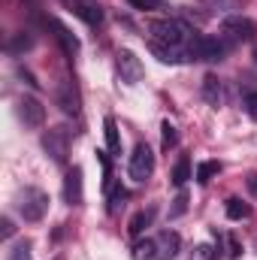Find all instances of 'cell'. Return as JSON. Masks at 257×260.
Instances as JSON below:
<instances>
[{"mask_svg":"<svg viewBox=\"0 0 257 260\" xmlns=\"http://www.w3.org/2000/svg\"><path fill=\"white\" fill-rule=\"evenodd\" d=\"M188 179H191V160H188V157L182 154V157H179V164H176V170H173V182H176V185L182 188V185H185Z\"/></svg>","mask_w":257,"mask_h":260,"instance_id":"d6986e66","label":"cell"},{"mask_svg":"<svg viewBox=\"0 0 257 260\" xmlns=\"http://www.w3.org/2000/svg\"><path fill=\"white\" fill-rule=\"evenodd\" d=\"M115 70H118V76H121V82L124 85H136L139 79H142V61L133 55V52H127V49H121L118 55H115Z\"/></svg>","mask_w":257,"mask_h":260,"instance_id":"52a82bcc","label":"cell"},{"mask_svg":"<svg viewBox=\"0 0 257 260\" xmlns=\"http://www.w3.org/2000/svg\"><path fill=\"white\" fill-rule=\"evenodd\" d=\"M218 173H221V164H218V160H203V164L197 167V182L206 185V182H212Z\"/></svg>","mask_w":257,"mask_h":260,"instance_id":"e0dca14e","label":"cell"},{"mask_svg":"<svg viewBox=\"0 0 257 260\" xmlns=\"http://www.w3.org/2000/svg\"><path fill=\"white\" fill-rule=\"evenodd\" d=\"M245 112H248V115H251V118L257 121V91L245 97Z\"/></svg>","mask_w":257,"mask_h":260,"instance_id":"d4e9b609","label":"cell"},{"mask_svg":"<svg viewBox=\"0 0 257 260\" xmlns=\"http://www.w3.org/2000/svg\"><path fill=\"white\" fill-rule=\"evenodd\" d=\"M245 185H248V194L257 200V170L251 173V176H248V179H245Z\"/></svg>","mask_w":257,"mask_h":260,"instance_id":"f1b7e54d","label":"cell"},{"mask_svg":"<svg viewBox=\"0 0 257 260\" xmlns=\"http://www.w3.org/2000/svg\"><path fill=\"white\" fill-rule=\"evenodd\" d=\"M151 221H154V209L136 212V215L130 218V236H142V233H145V227H151Z\"/></svg>","mask_w":257,"mask_h":260,"instance_id":"5bb4252c","label":"cell"},{"mask_svg":"<svg viewBox=\"0 0 257 260\" xmlns=\"http://www.w3.org/2000/svg\"><path fill=\"white\" fill-rule=\"evenodd\" d=\"M12 230H15V227H12V221H9V218H3V221H0V233H3V239H9V236H12Z\"/></svg>","mask_w":257,"mask_h":260,"instance_id":"f546056e","label":"cell"},{"mask_svg":"<svg viewBox=\"0 0 257 260\" xmlns=\"http://www.w3.org/2000/svg\"><path fill=\"white\" fill-rule=\"evenodd\" d=\"M121 200H127V191H124V188H115V191H112V203H109V209H112V212H115V209H118V203H121Z\"/></svg>","mask_w":257,"mask_h":260,"instance_id":"484cf974","label":"cell"},{"mask_svg":"<svg viewBox=\"0 0 257 260\" xmlns=\"http://www.w3.org/2000/svg\"><path fill=\"white\" fill-rule=\"evenodd\" d=\"M227 245H230V251H227V257H239V254H242V245H239V242H236V236H230V239H227Z\"/></svg>","mask_w":257,"mask_h":260,"instance_id":"4316f807","label":"cell"},{"mask_svg":"<svg viewBox=\"0 0 257 260\" xmlns=\"http://www.w3.org/2000/svg\"><path fill=\"white\" fill-rule=\"evenodd\" d=\"M136 9H160V0H127Z\"/></svg>","mask_w":257,"mask_h":260,"instance_id":"cb8c5ba5","label":"cell"},{"mask_svg":"<svg viewBox=\"0 0 257 260\" xmlns=\"http://www.w3.org/2000/svg\"><path fill=\"white\" fill-rule=\"evenodd\" d=\"M218 257V248L215 245H209V242H203V245H197L191 251V260H215Z\"/></svg>","mask_w":257,"mask_h":260,"instance_id":"44dd1931","label":"cell"},{"mask_svg":"<svg viewBox=\"0 0 257 260\" xmlns=\"http://www.w3.org/2000/svg\"><path fill=\"white\" fill-rule=\"evenodd\" d=\"M227 46H236V43H248L254 37V21L242 18V15H230L221 21V34H218Z\"/></svg>","mask_w":257,"mask_h":260,"instance_id":"277c9868","label":"cell"},{"mask_svg":"<svg viewBox=\"0 0 257 260\" xmlns=\"http://www.w3.org/2000/svg\"><path fill=\"white\" fill-rule=\"evenodd\" d=\"M49 24H52V30H55V37H58V43L64 46V52L70 55V58H73V55L79 52V40H76V37H73L70 30H67V27L61 24V21H58V18H52Z\"/></svg>","mask_w":257,"mask_h":260,"instance_id":"8fae6325","label":"cell"},{"mask_svg":"<svg viewBox=\"0 0 257 260\" xmlns=\"http://www.w3.org/2000/svg\"><path fill=\"white\" fill-rule=\"evenodd\" d=\"M6 260H30V242H15L12 248H9V254H6Z\"/></svg>","mask_w":257,"mask_h":260,"instance_id":"ffe728a7","label":"cell"},{"mask_svg":"<svg viewBox=\"0 0 257 260\" xmlns=\"http://www.w3.org/2000/svg\"><path fill=\"white\" fill-rule=\"evenodd\" d=\"M160 130H164V148H173V145L179 142V133H176V127H173L170 121H164V124H160Z\"/></svg>","mask_w":257,"mask_h":260,"instance_id":"603a6c76","label":"cell"},{"mask_svg":"<svg viewBox=\"0 0 257 260\" xmlns=\"http://www.w3.org/2000/svg\"><path fill=\"white\" fill-rule=\"evenodd\" d=\"M30 46H34V40H30L27 34H18V37L9 43V52H12V55H18V52H27Z\"/></svg>","mask_w":257,"mask_h":260,"instance_id":"7402d4cb","label":"cell"},{"mask_svg":"<svg viewBox=\"0 0 257 260\" xmlns=\"http://www.w3.org/2000/svg\"><path fill=\"white\" fill-rule=\"evenodd\" d=\"M200 34L182 18H160L148 27V46L164 64L194 61Z\"/></svg>","mask_w":257,"mask_h":260,"instance_id":"6da1fadb","label":"cell"},{"mask_svg":"<svg viewBox=\"0 0 257 260\" xmlns=\"http://www.w3.org/2000/svg\"><path fill=\"white\" fill-rule=\"evenodd\" d=\"M18 118L24 121V127H43L46 121V106L37 97H21L18 100Z\"/></svg>","mask_w":257,"mask_h":260,"instance_id":"ba28073f","label":"cell"},{"mask_svg":"<svg viewBox=\"0 0 257 260\" xmlns=\"http://www.w3.org/2000/svg\"><path fill=\"white\" fill-rule=\"evenodd\" d=\"M58 100H61V109H64L67 115H79V97H76V91L70 94V85H61Z\"/></svg>","mask_w":257,"mask_h":260,"instance_id":"2e32d148","label":"cell"},{"mask_svg":"<svg viewBox=\"0 0 257 260\" xmlns=\"http://www.w3.org/2000/svg\"><path fill=\"white\" fill-rule=\"evenodd\" d=\"M227 49H230V46H227L221 37H200L194 61H221V58L227 55Z\"/></svg>","mask_w":257,"mask_h":260,"instance_id":"9c48e42d","label":"cell"},{"mask_svg":"<svg viewBox=\"0 0 257 260\" xmlns=\"http://www.w3.org/2000/svg\"><path fill=\"white\" fill-rule=\"evenodd\" d=\"M179 233L176 230H164L151 239H139L133 245V260H173L179 254Z\"/></svg>","mask_w":257,"mask_h":260,"instance_id":"7a4b0ae2","label":"cell"},{"mask_svg":"<svg viewBox=\"0 0 257 260\" xmlns=\"http://www.w3.org/2000/svg\"><path fill=\"white\" fill-rule=\"evenodd\" d=\"M73 9H76V15H79L82 21H88V24H100V21H103V9L94 6V3H88V0H76Z\"/></svg>","mask_w":257,"mask_h":260,"instance_id":"7c38bea8","label":"cell"},{"mask_svg":"<svg viewBox=\"0 0 257 260\" xmlns=\"http://www.w3.org/2000/svg\"><path fill=\"white\" fill-rule=\"evenodd\" d=\"M203 97H206L212 106H218V103L224 100V88H221V79H215V76H206V79H203Z\"/></svg>","mask_w":257,"mask_h":260,"instance_id":"4fadbf2b","label":"cell"},{"mask_svg":"<svg viewBox=\"0 0 257 260\" xmlns=\"http://www.w3.org/2000/svg\"><path fill=\"white\" fill-rule=\"evenodd\" d=\"M43 148H46V154H49L55 164H67V154H70V130L67 127L46 130V136H43Z\"/></svg>","mask_w":257,"mask_h":260,"instance_id":"8992f818","label":"cell"},{"mask_svg":"<svg viewBox=\"0 0 257 260\" xmlns=\"http://www.w3.org/2000/svg\"><path fill=\"white\" fill-rule=\"evenodd\" d=\"M127 173H130L133 182H145V179H151V173H154V154H151V148H148L145 142H139V145L133 148Z\"/></svg>","mask_w":257,"mask_h":260,"instance_id":"5b68a950","label":"cell"},{"mask_svg":"<svg viewBox=\"0 0 257 260\" xmlns=\"http://www.w3.org/2000/svg\"><path fill=\"white\" fill-rule=\"evenodd\" d=\"M18 212H21V218L24 221H43V215L49 212V194L46 191H40V188H24V191H18Z\"/></svg>","mask_w":257,"mask_h":260,"instance_id":"3957f363","label":"cell"},{"mask_svg":"<svg viewBox=\"0 0 257 260\" xmlns=\"http://www.w3.org/2000/svg\"><path fill=\"white\" fill-rule=\"evenodd\" d=\"M82 167H73L67 170V179H64V200L70 206H79L82 203Z\"/></svg>","mask_w":257,"mask_h":260,"instance_id":"30bf717a","label":"cell"},{"mask_svg":"<svg viewBox=\"0 0 257 260\" xmlns=\"http://www.w3.org/2000/svg\"><path fill=\"white\" fill-rule=\"evenodd\" d=\"M103 130H106V145H109V151H121V136H118L115 121L106 118V121H103Z\"/></svg>","mask_w":257,"mask_h":260,"instance_id":"ac0fdd59","label":"cell"},{"mask_svg":"<svg viewBox=\"0 0 257 260\" xmlns=\"http://www.w3.org/2000/svg\"><path fill=\"white\" fill-rule=\"evenodd\" d=\"M248 215H251V206H248V203H242L239 197H230V200H227V218L242 221V218H248Z\"/></svg>","mask_w":257,"mask_h":260,"instance_id":"9a60e30c","label":"cell"},{"mask_svg":"<svg viewBox=\"0 0 257 260\" xmlns=\"http://www.w3.org/2000/svg\"><path fill=\"white\" fill-rule=\"evenodd\" d=\"M185 206H188V194L182 191V194L176 197V206H173V215H182V212H185Z\"/></svg>","mask_w":257,"mask_h":260,"instance_id":"83f0119b","label":"cell"}]
</instances>
